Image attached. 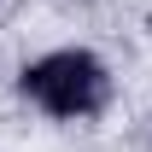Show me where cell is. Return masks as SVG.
I'll return each mask as SVG.
<instances>
[{
  "mask_svg": "<svg viewBox=\"0 0 152 152\" xmlns=\"http://www.w3.org/2000/svg\"><path fill=\"white\" fill-rule=\"evenodd\" d=\"M18 82H23V94L35 99L41 111H53V117H94L99 105H105V94H111L105 64H99L94 53H82V47H64V53L35 58Z\"/></svg>",
  "mask_w": 152,
  "mask_h": 152,
  "instance_id": "obj_1",
  "label": "cell"
}]
</instances>
